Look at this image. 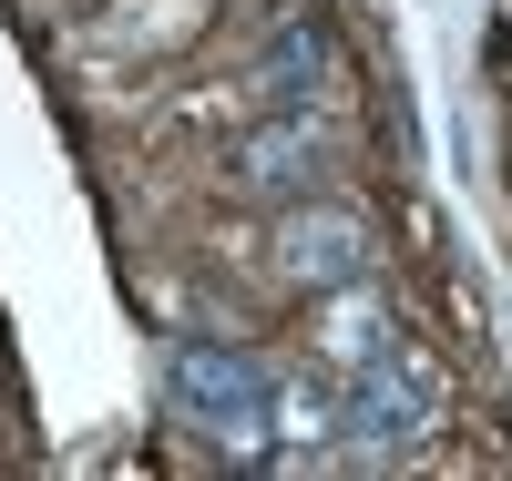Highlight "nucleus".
<instances>
[{"mask_svg": "<svg viewBox=\"0 0 512 481\" xmlns=\"http://www.w3.org/2000/svg\"><path fill=\"white\" fill-rule=\"evenodd\" d=\"M441 430V369L420 348H390V359L349 369L338 389V461H410Z\"/></svg>", "mask_w": 512, "mask_h": 481, "instance_id": "obj_1", "label": "nucleus"}, {"mask_svg": "<svg viewBox=\"0 0 512 481\" xmlns=\"http://www.w3.org/2000/svg\"><path fill=\"white\" fill-rule=\"evenodd\" d=\"M226 174L246 195H308L328 174V134L308 113H267V123H246V134L226 144Z\"/></svg>", "mask_w": 512, "mask_h": 481, "instance_id": "obj_4", "label": "nucleus"}, {"mask_svg": "<svg viewBox=\"0 0 512 481\" xmlns=\"http://www.w3.org/2000/svg\"><path fill=\"white\" fill-rule=\"evenodd\" d=\"M328 72H338L328 21H318V11H297V21L267 31V52H256V72H246V93H267V113H308V103L328 93Z\"/></svg>", "mask_w": 512, "mask_h": 481, "instance_id": "obj_5", "label": "nucleus"}, {"mask_svg": "<svg viewBox=\"0 0 512 481\" xmlns=\"http://www.w3.org/2000/svg\"><path fill=\"white\" fill-rule=\"evenodd\" d=\"M267 256H277V277H287V287H318V297H328V287L369 277V256H379V246H369V215H359V205L297 195V205L277 215V246H267Z\"/></svg>", "mask_w": 512, "mask_h": 481, "instance_id": "obj_3", "label": "nucleus"}, {"mask_svg": "<svg viewBox=\"0 0 512 481\" xmlns=\"http://www.w3.org/2000/svg\"><path fill=\"white\" fill-rule=\"evenodd\" d=\"M318 348H328V369H369V359H390V348H400V318H390V297H379L369 277L328 287V328H318Z\"/></svg>", "mask_w": 512, "mask_h": 481, "instance_id": "obj_6", "label": "nucleus"}, {"mask_svg": "<svg viewBox=\"0 0 512 481\" xmlns=\"http://www.w3.org/2000/svg\"><path fill=\"white\" fill-rule=\"evenodd\" d=\"M164 389H175V410L205 430V441H226L236 461H267L277 441V420H267V369L246 359V348L226 338H175V359H164Z\"/></svg>", "mask_w": 512, "mask_h": 481, "instance_id": "obj_2", "label": "nucleus"}]
</instances>
